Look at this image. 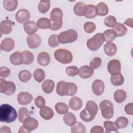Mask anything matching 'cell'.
Segmentation results:
<instances>
[{
    "label": "cell",
    "mask_w": 133,
    "mask_h": 133,
    "mask_svg": "<svg viewBox=\"0 0 133 133\" xmlns=\"http://www.w3.org/2000/svg\"><path fill=\"white\" fill-rule=\"evenodd\" d=\"M18 116L15 109L8 104H3L0 107V121L10 123L14 122Z\"/></svg>",
    "instance_id": "1"
},
{
    "label": "cell",
    "mask_w": 133,
    "mask_h": 133,
    "mask_svg": "<svg viewBox=\"0 0 133 133\" xmlns=\"http://www.w3.org/2000/svg\"><path fill=\"white\" fill-rule=\"evenodd\" d=\"M98 111L97 104L93 101L89 100L87 102L86 108L82 111L79 114L80 118L85 122H89L92 121Z\"/></svg>",
    "instance_id": "2"
},
{
    "label": "cell",
    "mask_w": 133,
    "mask_h": 133,
    "mask_svg": "<svg viewBox=\"0 0 133 133\" xmlns=\"http://www.w3.org/2000/svg\"><path fill=\"white\" fill-rule=\"evenodd\" d=\"M104 42L105 38L103 34L98 33L87 40L86 45L89 50L96 51L100 48Z\"/></svg>",
    "instance_id": "3"
},
{
    "label": "cell",
    "mask_w": 133,
    "mask_h": 133,
    "mask_svg": "<svg viewBox=\"0 0 133 133\" xmlns=\"http://www.w3.org/2000/svg\"><path fill=\"white\" fill-rule=\"evenodd\" d=\"M55 58L63 64H68L72 62L73 55L71 51L65 49H58L54 53Z\"/></svg>",
    "instance_id": "4"
},
{
    "label": "cell",
    "mask_w": 133,
    "mask_h": 133,
    "mask_svg": "<svg viewBox=\"0 0 133 133\" xmlns=\"http://www.w3.org/2000/svg\"><path fill=\"white\" fill-rule=\"evenodd\" d=\"M77 38V33L73 29H69L61 32L58 35V41L60 43L66 44L75 42Z\"/></svg>",
    "instance_id": "5"
},
{
    "label": "cell",
    "mask_w": 133,
    "mask_h": 133,
    "mask_svg": "<svg viewBox=\"0 0 133 133\" xmlns=\"http://www.w3.org/2000/svg\"><path fill=\"white\" fill-rule=\"evenodd\" d=\"M99 108L103 118L109 119L113 116L114 107L113 103L110 101L108 100L102 101L99 104Z\"/></svg>",
    "instance_id": "6"
},
{
    "label": "cell",
    "mask_w": 133,
    "mask_h": 133,
    "mask_svg": "<svg viewBox=\"0 0 133 133\" xmlns=\"http://www.w3.org/2000/svg\"><path fill=\"white\" fill-rule=\"evenodd\" d=\"M0 92L6 95L10 96L14 94L16 91V85L10 81H7L3 78L0 79Z\"/></svg>",
    "instance_id": "7"
},
{
    "label": "cell",
    "mask_w": 133,
    "mask_h": 133,
    "mask_svg": "<svg viewBox=\"0 0 133 133\" xmlns=\"http://www.w3.org/2000/svg\"><path fill=\"white\" fill-rule=\"evenodd\" d=\"M107 69L111 75H116L120 73L121 70V64L120 62L116 59L110 60L107 65Z\"/></svg>",
    "instance_id": "8"
},
{
    "label": "cell",
    "mask_w": 133,
    "mask_h": 133,
    "mask_svg": "<svg viewBox=\"0 0 133 133\" xmlns=\"http://www.w3.org/2000/svg\"><path fill=\"white\" fill-rule=\"evenodd\" d=\"M15 19L18 22L24 24L30 20V13L26 9H19L16 14Z\"/></svg>",
    "instance_id": "9"
},
{
    "label": "cell",
    "mask_w": 133,
    "mask_h": 133,
    "mask_svg": "<svg viewBox=\"0 0 133 133\" xmlns=\"http://www.w3.org/2000/svg\"><path fill=\"white\" fill-rule=\"evenodd\" d=\"M26 42L30 48L35 49L39 47L40 46L41 44V38L38 35L34 34L28 35L27 36Z\"/></svg>",
    "instance_id": "10"
},
{
    "label": "cell",
    "mask_w": 133,
    "mask_h": 133,
    "mask_svg": "<svg viewBox=\"0 0 133 133\" xmlns=\"http://www.w3.org/2000/svg\"><path fill=\"white\" fill-rule=\"evenodd\" d=\"M70 89L69 83L65 81H60L57 83L56 87L57 93L61 96H64L68 95Z\"/></svg>",
    "instance_id": "11"
},
{
    "label": "cell",
    "mask_w": 133,
    "mask_h": 133,
    "mask_svg": "<svg viewBox=\"0 0 133 133\" xmlns=\"http://www.w3.org/2000/svg\"><path fill=\"white\" fill-rule=\"evenodd\" d=\"M33 96L28 92H21L18 94L17 100L18 103L21 105H27L32 102Z\"/></svg>",
    "instance_id": "12"
},
{
    "label": "cell",
    "mask_w": 133,
    "mask_h": 133,
    "mask_svg": "<svg viewBox=\"0 0 133 133\" xmlns=\"http://www.w3.org/2000/svg\"><path fill=\"white\" fill-rule=\"evenodd\" d=\"M92 90L94 94L96 96L102 95L104 90V84L100 79H96L92 84Z\"/></svg>",
    "instance_id": "13"
},
{
    "label": "cell",
    "mask_w": 133,
    "mask_h": 133,
    "mask_svg": "<svg viewBox=\"0 0 133 133\" xmlns=\"http://www.w3.org/2000/svg\"><path fill=\"white\" fill-rule=\"evenodd\" d=\"M94 74V69L89 66L83 65L79 69L78 75L83 79H87L90 77Z\"/></svg>",
    "instance_id": "14"
},
{
    "label": "cell",
    "mask_w": 133,
    "mask_h": 133,
    "mask_svg": "<svg viewBox=\"0 0 133 133\" xmlns=\"http://www.w3.org/2000/svg\"><path fill=\"white\" fill-rule=\"evenodd\" d=\"M23 124L24 127L30 132L36 129L38 125V121L34 118L30 116L25 119Z\"/></svg>",
    "instance_id": "15"
},
{
    "label": "cell",
    "mask_w": 133,
    "mask_h": 133,
    "mask_svg": "<svg viewBox=\"0 0 133 133\" xmlns=\"http://www.w3.org/2000/svg\"><path fill=\"white\" fill-rule=\"evenodd\" d=\"M15 23L10 20H5L1 21L0 24V31L1 34H8L12 31V25Z\"/></svg>",
    "instance_id": "16"
},
{
    "label": "cell",
    "mask_w": 133,
    "mask_h": 133,
    "mask_svg": "<svg viewBox=\"0 0 133 133\" xmlns=\"http://www.w3.org/2000/svg\"><path fill=\"white\" fill-rule=\"evenodd\" d=\"M15 42L11 38L4 39L1 44V49L4 51L8 52L12 50L15 47Z\"/></svg>",
    "instance_id": "17"
},
{
    "label": "cell",
    "mask_w": 133,
    "mask_h": 133,
    "mask_svg": "<svg viewBox=\"0 0 133 133\" xmlns=\"http://www.w3.org/2000/svg\"><path fill=\"white\" fill-rule=\"evenodd\" d=\"M23 28L24 31L29 35L34 34L38 30V27L36 23L32 21H29L23 24Z\"/></svg>",
    "instance_id": "18"
},
{
    "label": "cell",
    "mask_w": 133,
    "mask_h": 133,
    "mask_svg": "<svg viewBox=\"0 0 133 133\" xmlns=\"http://www.w3.org/2000/svg\"><path fill=\"white\" fill-rule=\"evenodd\" d=\"M10 61L12 64L19 65L23 63V57L22 52L16 51L10 56Z\"/></svg>",
    "instance_id": "19"
},
{
    "label": "cell",
    "mask_w": 133,
    "mask_h": 133,
    "mask_svg": "<svg viewBox=\"0 0 133 133\" xmlns=\"http://www.w3.org/2000/svg\"><path fill=\"white\" fill-rule=\"evenodd\" d=\"M38 63L42 66H47L49 64L50 61V57L49 54L47 52H40L37 57Z\"/></svg>",
    "instance_id": "20"
},
{
    "label": "cell",
    "mask_w": 133,
    "mask_h": 133,
    "mask_svg": "<svg viewBox=\"0 0 133 133\" xmlns=\"http://www.w3.org/2000/svg\"><path fill=\"white\" fill-rule=\"evenodd\" d=\"M39 114L45 120H49L54 116V112L53 110L49 107L44 106L41 108L39 111Z\"/></svg>",
    "instance_id": "21"
},
{
    "label": "cell",
    "mask_w": 133,
    "mask_h": 133,
    "mask_svg": "<svg viewBox=\"0 0 133 133\" xmlns=\"http://www.w3.org/2000/svg\"><path fill=\"white\" fill-rule=\"evenodd\" d=\"M69 105L71 109L77 111L81 109L83 106V102L81 98L77 97H73L70 99Z\"/></svg>",
    "instance_id": "22"
},
{
    "label": "cell",
    "mask_w": 133,
    "mask_h": 133,
    "mask_svg": "<svg viewBox=\"0 0 133 133\" xmlns=\"http://www.w3.org/2000/svg\"><path fill=\"white\" fill-rule=\"evenodd\" d=\"M63 12L59 8H54L50 13V19L53 22H58L62 20Z\"/></svg>",
    "instance_id": "23"
},
{
    "label": "cell",
    "mask_w": 133,
    "mask_h": 133,
    "mask_svg": "<svg viewBox=\"0 0 133 133\" xmlns=\"http://www.w3.org/2000/svg\"><path fill=\"white\" fill-rule=\"evenodd\" d=\"M103 50L105 54L110 57L113 56L117 52V47L112 42H107L103 46Z\"/></svg>",
    "instance_id": "24"
},
{
    "label": "cell",
    "mask_w": 133,
    "mask_h": 133,
    "mask_svg": "<svg viewBox=\"0 0 133 133\" xmlns=\"http://www.w3.org/2000/svg\"><path fill=\"white\" fill-rule=\"evenodd\" d=\"M97 10L96 6L94 5H86V12L84 16L88 19H94L97 16Z\"/></svg>",
    "instance_id": "25"
},
{
    "label": "cell",
    "mask_w": 133,
    "mask_h": 133,
    "mask_svg": "<svg viewBox=\"0 0 133 133\" xmlns=\"http://www.w3.org/2000/svg\"><path fill=\"white\" fill-rule=\"evenodd\" d=\"M55 87V83L52 80L46 79L42 85V88L44 92L46 94L51 93Z\"/></svg>",
    "instance_id": "26"
},
{
    "label": "cell",
    "mask_w": 133,
    "mask_h": 133,
    "mask_svg": "<svg viewBox=\"0 0 133 133\" xmlns=\"http://www.w3.org/2000/svg\"><path fill=\"white\" fill-rule=\"evenodd\" d=\"M86 9V5L82 2H78L74 5L73 11L76 15L78 16H83L85 14Z\"/></svg>",
    "instance_id": "27"
},
{
    "label": "cell",
    "mask_w": 133,
    "mask_h": 133,
    "mask_svg": "<svg viewBox=\"0 0 133 133\" xmlns=\"http://www.w3.org/2000/svg\"><path fill=\"white\" fill-rule=\"evenodd\" d=\"M3 3L5 9L8 11H14L18 6V1L17 0H5Z\"/></svg>",
    "instance_id": "28"
},
{
    "label": "cell",
    "mask_w": 133,
    "mask_h": 133,
    "mask_svg": "<svg viewBox=\"0 0 133 133\" xmlns=\"http://www.w3.org/2000/svg\"><path fill=\"white\" fill-rule=\"evenodd\" d=\"M127 97L126 92L122 89L116 90L114 94V98L115 101L117 103H122L124 102Z\"/></svg>",
    "instance_id": "29"
},
{
    "label": "cell",
    "mask_w": 133,
    "mask_h": 133,
    "mask_svg": "<svg viewBox=\"0 0 133 133\" xmlns=\"http://www.w3.org/2000/svg\"><path fill=\"white\" fill-rule=\"evenodd\" d=\"M116 33L117 36H123L127 33V28L121 23H116L113 27V29Z\"/></svg>",
    "instance_id": "30"
},
{
    "label": "cell",
    "mask_w": 133,
    "mask_h": 133,
    "mask_svg": "<svg viewBox=\"0 0 133 133\" xmlns=\"http://www.w3.org/2000/svg\"><path fill=\"white\" fill-rule=\"evenodd\" d=\"M63 121L66 125L72 126L76 122V118L72 113L68 112L64 115Z\"/></svg>",
    "instance_id": "31"
},
{
    "label": "cell",
    "mask_w": 133,
    "mask_h": 133,
    "mask_svg": "<svg viewBox=\"0 0 133 133\" xmlns=\"http://www.w3.org/2000/svg\"><path fill=\"white\" fill-rule=\"evenodd\" d=\"M37 26L41 29H49L51 25V20L47 18H41L37 21Z\"/></svg>",
    "instance_id": "32"
},
{
    "label": "cell",
    "mask_w": 133,
    "mask_h": 133,
    "mask_svg": "<svg viewBox=\"0 0 133 133\" xmlns=\"http://www.w3.org/2000/svg\"><path fill=\"white\" fill-rule=\"evenodd\" d=\"M97 14L100 16H104L108 14L109 8L107 4L103 2L99 3L96 6Z\"/></svg>",
    "instance_id": "33"
},
{
    "label": "cell",
    "mask_w": 133,
    "mask_h": 133,
    "mask_svg": "<svg viewBox=\"0 0 133 133\" xmlns=\"http://www.w3.org/2000/svg\"><path fill=\"white\" fill-rule=\"evenodd\" d=\"M30 116V113L27 108L21 107L18 110V118L20 123H23L25 119Z\"/></svg>",
    "instance_id": "34"
},
{
    "label": "cell",
    "mask_w": 133,
    "mask_h": 133,
    "mask_svg": "<svg viewBox=\"0 0 133 133\" xmlns=\"http://www.w3.org/2000/svg\"><path fill=\"white\" fill-rule=\"evenodd\" d=\"M103 35L105 38V41L107 42H111L117 37L116 32L112 29H108L103 32Z\"/></svg>",
    "instance_id": "35"
},
{
    "label": "cell",
    "mask_w": 133,
    "mask_h": 133,
    "mask_svg": "<svg viewBox=\"0 0 133 133\" xmlns=\"http://www.w3.org/2000/svg\"><path fill=\"white\" fill-rule=\"evenodd\" d=\"M56 112L60 114H65L68 112V106L64 102H59L56 104L55 106Z\"/></svg>",
    "instance_id": "36"
},
{
    "label": "cell",
    "mask_w": 133,
    "mask_h": 133,
    "mask_svg": "<svg viewBox=\"0 0 133 133\" xmlns=\"http://www.w3.org/2000/svg\"><path fill=\"white\" fill-rule=\"evenodd\" d=\"M111 82L114 86H120L124 83V78L121 73L116 75H111L110 78Z\"/></svg>",
    "instance_id": "37"
},
{
    "label": "cell",
    "mask_w": 133,
    "mask_h": 133,
    "mask_svg": "<svg viewBox=\"0 0 133 133\" xmlns=\"http://www.w3.org/2000/svg\"><path fill=\"white\" fill-rule=\"evenodd\" d=\"M71 130L72 133H85L86 128L82 123L76 122L72 126Z\"/></svg>",
    "instance_id": "38"
},
{
    "label": "cell",
    "mask_w": 133,
    "mask_h": 133,
    "mask_svg": "<svg viewBox=\"0 0 133 133\" xmlns=\"http://www.w3.org/2000/svg\"><path fill=\"white\" fill-rule=\"evenodd\" d=\"M128 124V120L127 118L121 116L117 118L114 122L115 126L117 129H123L125 128Z\"/></svg>",
    "instance_id": "39"
},
{
    "label": "cell",
    "mask_w": 133,
    "mask_h": 133,
    "mask_svg": "<svg viewBox=\"0 0 133 133\" xmlns=\"http://www.w3.org/2000/svg\"><path fill=\"white\" fill-rule=\"evenodd\" d=\"M23 57V63L25 65L31 64L34 60V55L32 52L28 50L23 51L22 52Z\"/></svg>",
    "instance_id": "40"
},
{
    "label": "cell",
    "mask_w": 133,
    "mask_h": 133,
    "mask_svg": "<svg viewBox=\"0 0 133 133\" xmlns=\"http://www.w3.org/2000/svg\"><path fill=\"white\" fill-rule=\"evenodd\" d=\"M50 7V2L49 1H41L38 5V9L40 12L45 14L49 10Z\"/></svg>",
    "instance_id": "41"
},
{
    "label": "cell",
    "mask_w": 133,
    "mask_h": 133,
    "mask_svg": "<svg viewBox=\"0 0 133 133\" xmlns=\"http://www.w3.org/2000/svg\"><path fill=\"white\" fill-rule=\"evenodd\" d=\"M32 74L28 70H23L21 71L18 74V77L19 80L24 83L28 82L31 78Z\"/></svg>",
    "instance_id": "42"
},
{
    "label": "cell",
    "mask_w": 133,
    "mask_h": 133,
    "mask_svg": "<svg viewBox=\"0 0 133 133\" xmlns=\"http://www.w3.org/2000/svg\"><path fill=\"white\" fill-rule=\"evenodd\" d=\"M33 77L36 81L38 83L42 82L45 77V73L44 71L42 69H36L33 73Z\"/></svg>",
    "instance_id": "43"
},
{
    "label": "cell",
    "mask_w": 133,
    "mask_h": 133,
    "mask_svg": "<svg viewBox=\"0 0 133 133\" xmlns=\"http://www.w3.org/2000/svg\"><path fill=\"white\" fill-rule=\"evenodd\" d=\"M103 126L105 129V132L107 133L111 132L112 131H114L117 132H118L117 131V128L115 126L114 123H113V122L109 121H105L103 123Z\"/></svg>",
    "instance_id": "44"
},
{
    "label": "cell",
    "mask_w": 133,
    "mask_h": 133,
    "mask_svg": "<svg viewBox=\"0 0 133 133\" xmlns=\"http://www.w3.org/2000/svg\"><path fill=\"white\" fill-rule=\"evenodd\" d=\"M104 24L109 28H113L116 24V19L113 16H108L104 19Z\"/></svg>",
    "instance_id": "45"
},
{
    "label": "cell",
    "mask_w": 133,
    "mask_h": 133,
    "mask_svg": "<svg viewBox=\"0 0 133 133\" xmlns=\"http://www.w3.org/2000/svg\"><path fill=\"white\" fill-rule=\"evenodd\" d=\"M96 29V26L92 22H87L84 25V30L87 33H93Z\"/></svg>",
    "instance_id": "46"
},
{
    "label": "cell",
    "mask_w": 133,
    "mask_h": 133,
    "mask_svg": "<svg viewBox=\"0 0 133 133\" xmlns=\"http://www.w3.org/2000/svg\"><path fill=\"white\" fill-rule=\"evenodd\" d=\"M59 42L58 41V35L56 34L51 35L48 38V44L52 47H57L59 45Z\"/></svg>",
    "instance_id": "47"
},
{
    "label": "cell",
    "mask_w": 133,
    "mask_h": 133,
    "mask_svg": "<svg viewBox=\"0 0 133 133\" xmlns=\"http://www.w3.org/2000/svg\"><path fill=\"white\" fill-rule=\"evenodd\" d=\"M79 69L76 66H70L66 68L65 72L66 74L69 76H76L78 73Z\"/></svg>",
    "instance_id": "48"
},
{
    "label": "cell",
    "mask_w": 133,
    "mask_h": 133,
    "mask_svg": "<svg viewBox=\"0 0 133 133\" xmlns=\"http://www.w3.org/2000/svg\"><path fill=\"white\" fill-rule=\"evenodd\" d=\"M101 64V59L99 57L94 58L90 61L89 65L93 69H97L100 67Z\"/></svg>",
    "instance_id": "49"
},
{
    "label": "cell",
    "mask_w": 133,
    "mask_h": 133,
    "mask_svg": "<svg viewBox=\"0 0 133 133\" xmlns=\"http://www.w3.org/2000/svg\"><path fill=\"white\" fill-rule=\"evenodd\" d=\"M34 103L38 108H42L45 104V100L44 97L41 96H37L34 100Z\"/></svg>",
    "instance_id": "50"
},
{
    "label": "cell",
    "mask_w": 133,
    "mask_h": 133,
    "mask_svg": "<svg viewBox=\"0 0 133 133\" xmlns=\"http://www.w3.org/2000/svg\"><path fill=\"white\" fill-rule=\"evenodd\" d=\"M10 73V69L6 66H1L0 68V76L2 77L6 78Z\"/></svg>",
    "instance_id": "51"
},
{
    "label": "cell",
    "mask_w": 133,
    "mask_h": 133,
    "mask_svg": "<svg viewBox=\"0 0 133 133\" xmlns=\"http://www.w3.org/2000/svg\"><path fill=\"white\" fill-rule=\"evenodd\" d=\"M69 85H70V89H69V91L68 93V96H74L77 91V87L76 85L73 83H69Z\"/></svg>",
    "instance_id": "52"
},
{
    "label": "cell",
    "mask_w": 133,
    "mask_h": 133,
    "mask_svg": "<svg viewBox=\"0 0 133 133\" xmlns=\"http://www.w3.org/2000/svg\"><path fill=\"white\" fill-rule=\"evenodd\" d=\"M62 24H63L62 20L58 22H53L51 24L49 29L52 31H57L58 30H59L62 27Z\"/></svg>",
    "instance_id": "53"
},
{
    "label": "cell",
    "mask_w": 133,
    "mask_h": 133,
    "mask_svg": "<svg viewBox=\"0 0 133 133\" xmlns=\"http://www.w3.org/2000/svg\"><path fill=\"white\" fill-rule=\"evenodd\" d=\"M90 133H103L104 132L102 127L100 126H95L91 128Z\"/></svg>",
    "instance_id": "54"
},
{
    "label": "cell",
    "mask_w": 133,
    "mask_h": 133,
    "mask_svg": "<svg viewBox=\"0 0 133 133\" xmlns=\"http://www.w3.org/2000/svg\"><path fill=\"white\" fill-rule=\"evenodd\" d=\"M132 108H133V103H130L125 105L124 108V110L127 114L132 115H133Z\"/></svg>",
    "instance_id": "55"
},
{
    "label": "cell",
    "mask_w": 133,
    "mask_h": 133,
    "mask_svg": "<svg viewBox=\"0 0 133 133\" xmlns=\"http://www.w3.org/2000/svg\"><path fill=\"white\" fill-rule=\"evenodd\" d=\"M0 132L1 133H3V132L10 133L11 130H10V128L8 126H3L1 128Z\"/></svg>",
    "instance_id": "56"
},
{
    "label": "cell",
    "mask_w": 133,
    "mask_h": 133,
    "mask_svg": "<svg viewBox=\"0 0 133 133\" xmlns=\"http://www.w3.org/2000/svg\"><path fill=\"white\" fill-rule=\"evenodd\" d=\"M124 24H126L127 25H128L131 28H132V18L127 19L124 22Z\"/></svg>",
    "instance_id": "57"
},
{
    "label": "cell",
    "mask_w": 133,
    "mask_h": 133,
    "mask_svg": "<svg viewBox=\"0 0 133 133\" xmlns=\"http://www.w3.org/2000/svg\"><path fill=\"white\" fill-rule=\"evenodd\" d=\"M18 132L19 133H21V132H23V133H28V132H31L30 131H29V130H26L24 127V126H22L21 127H20V129H19V131H18Z\"/></svg>",
    "instance_id": "58"
}]
</instances>
